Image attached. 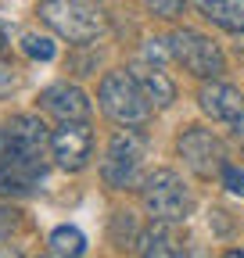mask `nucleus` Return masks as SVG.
<instances>
[{"label":"nucleus","mask_w":244,"mask_h":258,"mask_svg":"<svg viewBox=\"0 0 244 258\" xmlns=\"http://www.w3.org/2000/svg\"><path fill=\"white\" fill-rule=\"evenodd\" d=\"M47 251L54 258H79L86 251V237L76 230V226H57V230L47 237Z\"/></svg>","instance_id":"4468645a"},{"label":"nucleus","mask_w":244,"mask_h":258,"mask_svg":"<svg viewBox=\"0 0 244 258\" xmlns=\"http://www.w3.org/2000/svg\"><path fill=\"white\" fill-rule=\"evenodd\" d=\"M169 47H172V57H176L191 76H198V79H219V76L226 72L223 50L212 43L208 36L194 32V29L172 32V36H169Z\"/></svg>","instance_id":"423d86ee"},{"label":"nucleus","mask_w":244,"mask_h":258,"mask_svg":"<svg viewBox=\"0 0 244 258\" xmlns=\"http://www.w3.org/2000/svg\"><path fill=\"white\" fill-rule=\"evenodd\" d=\"M219 176H223V183H226V190H230V194H244V172H240L237 165H230V161H226Z\"/></svg>","instance_id":"f3484780"},{"label":"nucleus","mask_w":244,"mask_h":258,"mask_svg":"<svg viewBox=\"0 0 244 258\" xmlns=\"http://www.w3.org/2000/svg\"><path fill=\"white\" fill-rule=\"evenodd\" d=\"M130 72H133V79L140 83V90H144V97H147L151 108H169V104L176 101V83L162 72V64L140 61V64H133Z\"/></svg>","instance_id":"f8f14e48"},{"label":"nucleus","mask_w":244,"mask_h":258,"mask_svg":"<svg viewBox=\"0 0 244 258\" xmlns=\"http://www.w3.org/2000/svg\"><path fill=\"white\" fill-rule=\"evenodd\" d=\"M90 154H94V133H90L86 122H61L50 133V158L65 172L86 169Z\"/></svg>","instance_id":"6e6552de"},{"label":"nucleus","mask_w":244,"mask_h":258,"mask_svg":"<svg viewBox=\"0 0 244 258\" xmlns=\"http://www.w3.org/2000/svg\"><path fill=\"white\" fill-rule=\"evenodd\" d=\"M144 158H147V144L137 129H118V133L108 140L104 161H101V179L111 190H133L140 186V172H144Z\"/></svg>","instance_id":"20e7f679"},{"label":"nucleus","mask_w":244,"mask_h":258,"mask_svg":"<svg viewBox=\"0 0 244 258\" xmlns=\"http://www.w3.org/2000/svg\"><path fill=\"white\" fill-rule=\"evenodd\" d=\"M97 97H101V111L111 122H118V125H144L147 122L151 104H147L140 83L133 79V72H108L101 79Z\"/></svg>","instance_id":"39448f33"},{"label":"nucleus","mask_w":244,"mask_h":258,"mask_svg":"<svg viewBox=\"0 0 244 258\" xmlns=\"http://www.w3.org/2000/svg\"><path fill=\"white\" fill-rule=\"evenodd\" d=\"M137 254H144V258H179V254H187V233L179 230V222L151 219V226L137 237Z\"/></svg>","instance_id":"1a4fd4ad"},{"label":"nucleus","mask_w":244,"mask_h":258,"mask_svg":"<svg viewBox=\"0 0 244 258\" xmlns=\"http://www.w3.org/2000/svg\"><path fill=\"white\" fill-rule=\"evenodd\" d=\"M40 108L57 118V122H86L90 118V101L86 93L72 83H54L40 93Z\"/></svg>","instance_id":"9d476101"},{"label":"nucleus","mask_w":244,"mask_h":258,"mask_svg":"<svg viewBox=\"0 0 244 258\" xmlns=\"http://www.w3.org/2000/svg\"><path fill=\"white\" fill-rule=\"evenodd\" d=\"M198 104L216 122H244V97H240V90H233L226 83H216V79L205 83L198 93Z\"/></svg>","instance_id":"9b49d317"},{"label":"nucleus","mask_w":244,"mask_h":258,"mask_svg":"<svg viewBox=\"0 0 244 258\" xmlns=\"http://www.w3.org/2000/svg\"><path fill=\"white\" fill-rule=\"evenodd\" d=\"M179 158L187 161V169H194L198 176L212 179V176H219L223 165H226V147L223 140L212 133V129H201V125H191L187 133L179 137Z\"/></svg>","instance_id":"0eeeda50"},{"label":"nucleus","mask_w":244,"mask_h":258,"mask_svg":"<svg viewBox=\"0 0 244 258\" xmlns=\"http://www.w3.org/2000/svg\"><path fill=\"white\" fill-rule=\"evenodd\" d=\"M4 50H8V25L0 22V54H4Z\"/></svg>","instance_id":"aec40b11"},{"label":"nucleus","mask_w":244,"mask_h":258,"mask_svg":"<svg viewBox=\"0 0 244 258\" xmlns=\"http://www.w3.org/2000/svg\"><path fill=\"white\" fill-rule=\"evenodd\" d=\"M22 50L33 57V61H50L57 47H54L50 36H40V32H25V36H22Z\"/></svg>","instance_id":"2eb2a0df"},{"label":"nucleus","mask_w":244,"mask_h":258,"mask_svg":"<svg viewBox=\"0 0 244 258\" xmlns=\"http://www.w3.org/2000/svg\"><path fill=\"white\" fill-rule=\"evenodd\" d=\"M198 11L226 32H244V0H194Z\"/></svg>","instance_id":"ddd939ff"},{"label":"nucleus","mask_w":244,"mask_h":258,"mask_svg":"<svg viewBox=\"0 0 244 258\" xmlns=\"http://www.w3.org/2000/svg\"><path fill=\"white\" fill-rule=\"evenodd\" d=\"M147 11L151 15H158V18H179L183 8H187V0H144Z\"/></svg>","instance_id":"dca6fc26"},{"label":"nucleus","mask_w":244,"mask_h":258,"mask_svg":"<svg viewBox=\"0 0 244 258\" xmlns=\"http://www.w3.org/2000/svg\"><path fill=\"white\" fill-rule=\"evenodd\" d=\"M47 151L50 133L36 115H18L4 129V147H0V194L22 198L33 194L47 176Z\"/></svg>","instance_id":"f257e3e1"},{"label":"nucleus","mask_w":244,"mask_h":258,"mask_svg":"<svg viewBox=\"0 0 244 258\" xmlns=\"http://www.w3.org/2000/svg\"><path fill=\"white\" fill-rule=\"evenodd\" d=\"M36 15L69 43H90L108 32V11L101 0H40Z\"/></svg>","instance_id":"f03ea898"},{"label":"nucleus","mask_w":244,"mask_h":258,"mask_svg":"<svg viewBox=\"0 0 244 258\" xmlns=\"http://www.w3.org/2000/svg\"><path fill=\"white\" fill-rule=\"evenodd\" d=\"M140 201L147 208L151 219H165V222H187L191 208H194V198L187 183H183L172 169H155L140 179Z\"/></svg>","instance_id":"7ed1b4c3"},{"label":"nucleus","mask_w":244,"mask_h":258,"mask_svg":"<svg viewBox=\"0 0 244 258\" xmlns=\"http://www.w3.org/2000/svg\"><path fill=\"white\" fill-rule=\"evenodd\" d=\"M15 230H18V212L4 205V208H0V240H4V237H11Z\"/></svg>","instance_id":"a211bd4d"},{"label":"nucleus","mask_w":244,"mask_h":258,"mask_svg":"<svg viewBox=\"0 0 244 258\" xmlns=\"http://www.w3.org/2000/svg\"><path fill=\"white\" fill-rule=\"evenodd\" d=\"M169 54H172V47L162 43V40H147V47H144V57H147V61H158V64H162Z\"/></svg>","instance_id":"6ab92c4d"}]
</instances>
